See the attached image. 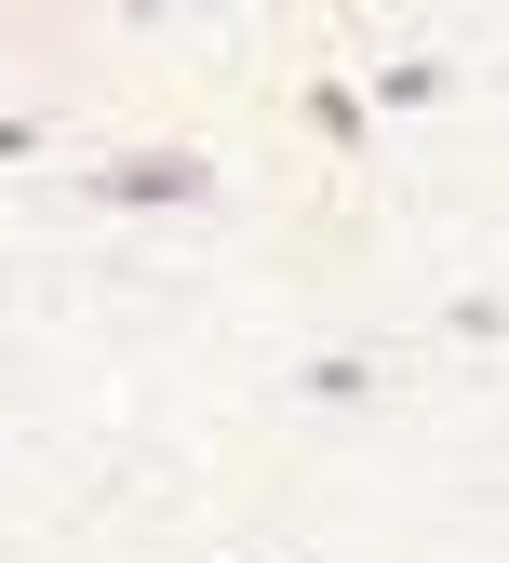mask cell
I'll return each mask as SVG.
<instances>
[{
	"label": "cell",
	"instance_id": "obj_1",
	"mask_svg": "<svg viewBox=\"0 0 509 563\" xmlns=\"http://www.w3.org/2000/svg\"><path fill=\"white\" fill-rule=\"evenodd\" d=\"M95 188H108V201H214V162H201V148H121Z\"/></svg>",
	"mask_w": 509,
	"mask_h": 563
},
{
	"label": "cell",
	"instance_id": "obj_2",
	"mask_svg": "<svg viewBox=\"0 0 509 563\" xmlns=\"http://www.w3.org/2000/svg\"><path fill=\"white\" fill-rule=\"evenodd\" d=\"M309 402H376V363H348V349H322V363H296Z\"/></svg>",
	"mask_w": 509,
	"mask_h": 563
},
{
	"label": "cell",
	"instance_id": "obj_3",
	"mask_svg": "<svg viewBox=\"0 0 509 563\" xmlns=\"http://www.w3.org/2000/svg\"><path fill=\"white\" fill-rule=\"evenodd\" d=\"M376 95H389V108H429V95H443V67H429V54H402V67H376Z\"/></svg>",
	"mask_w": 509,
	"mask_h": 563
},
{
	"label": "cell",
	"instance_id": "obj_4",
	"mask_svg": "<svg viewBox=\"0 0 509 563\" xmlns=\"http://www.w3.org/2000/svg\"><path fill=\"white\" fill-rule=\"evenodd\" d=\"M0 162H41V121L27 108H0Z\"/></svg>",
	"mask_w": 509,
	"mask_h": 563
}]
</instances>
